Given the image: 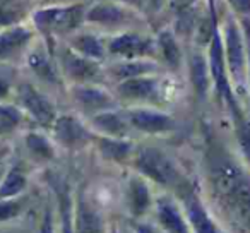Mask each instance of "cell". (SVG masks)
Segmentation results:
<instances>
[{"mask_svg":"<svg viewBox=\"0 0 250 233\" xmlns=\"http://www.w3.org/2000/svg\"><path fill=\"white\" fill-rule=\"evenodd\" d=\"M208 168L218 201L236 221L250 230V173L223 148L211 151Z\"/></svg>","mask_w":250,"mask_h":233,"instance_id":"obj_1","label":"cell"},{"mask_svg":"<svg viewBox=\"0 0 250 233\" xmlns=\"http://www.w3.org/2000/svg\"><path fill=\"white\" fill-rule=\"evenodd\" d=\"M134 167L144 177L151 178L153 182L165 185V187H173V185L180 184L182 180L175 161L167 153L153 146H144L137 151Z\"/></svg>","mask_w":250,"mask_h":233,"instance_id":"obj_2","label":"cell"},{"mask_svg":"<svg viewBox=\"0 0 250 233\" xmlns=\"http://www.w3.org/2000/svg\"><path fill=\"white\" fill-rule=\"evenodd\" d=\"M209 70H211V79L214 81L216 91H218L219 98L228 106L231 119L235 120L238 117H242L243 110L240 108L238 101H236L235 94H233V87L229 84V74L225 59V46H223V38L219 29H216L211 38V43H209Z\"/></svg>","mask_w":250,"mask_h":233,"instance_id":"obj_3","label":"cell"},{"mask_svg":"<svg viewBox=\"0 0 250 233\" xmlns=\"http://www.w3.org/2000/svg\"><path fill=\"white\" fill-rule=\"evenodd\" d=\"M86 9L83 5L48 7L35 14L33 22L43 33H69L84 21Z\"/></svg>","mask_w":250,"mask_h":233,"instance_id":"obj_4","label":"cell"},{"mask_svg":"<svg viewBox=\"0 0 250 233\" xmlns=\"http://www.w3.org/2000/svg\"><path fill=\"white\" fill-rule=\"evenodd\" d=\"M106 52L122 60L149 59L158 52L156 40L139 33H122L108 42Z\"/></svg>","mask_w":250,"mask_h":233,"instance_id":"obj_5","label":"cell"},{"mask_svg":"<svg viewBox=\"0 0 250 233\" xmlns=\"http://www.w3.org/2000/svg\"><path fill=\"white\" fill-rule=\"evenodd\" d=\"M60 67L63 74L76 84H94L103 76L100 62L79 55L70 46L60 52Z\"/></svg>","mask_w":250,"mask_h":233,"instance_id":"obj_6","label":"cell"},{"mask_svg":"<svg viewBox=\"0 0 250 233\" xmlns=\"http://www.w3.org/2000/svg\"><path fill=\"white\" fill-rule=\"evenodd\" d=\"M223 46H225V59H226V67H228V74L236 83H242V77H243V74H245L243 36H242V31H240L238 24H236L231 18L226 21Z\"/></svg>","mask_w":250,"mask_h":233,"instance_id":"obj_7","label":"cell"},{"mask_svg":"<svg viewBox=\"0 0 250 233\" xmlns=\"http://www.w3.org/2000/svg\"><path fill=\"white\" fill-rule=\"evenodd\" d=\"M18 98L21 106L42 126H53L57 119L55 108L46 96H43L31 84H21L18 89Z\"/></svg>","mask_w":250,"mask_h":233,"instance_id":"obj_8","label":"cell"},{"mask_svg":"<svg viewBox=\"0 0 250 233\" xmlns=\"http://www.w3.org/2000/svg\"><path fill=\"white\" fill-rule=\"evenodd\" d=\"M130 127L146 134H163L171 132L177 127L173 117L161 113L158 110H144V108H134L125 113Z\"/></svg>","mask_w":250,"mask_h":233,"instance_id":"obj_9","label":"cell"},{"mask_svg":"<svg viewBox=\"0 0 250 233\" xmlns=\"http://www.w3.org/2000/svg\"><path fill=\"white\" fill-rule=\"evenodd\" d=\"M117 93L127 101H156L161 96V83L153 76L132 77L120 81Z\"/></svg>","mask_w":250,"mask_h":233,"instance_id":"obj_10","label":"cell"},{"mask_svg":"<svg viewBox=\"0 0 250 233\" xmlns=\"http://www.w3.org/2000/svg\"><path fill=\"white\" fill-rule=\"evenodd\" d=\"M72 98L77 106L89 113H100L104 110H111L115 106V100L108 91L94 84H74Z\"/></svg>","mask_w":250,"mask_h":233,"instance_id":"obj_11","label":"cell"},{"mask_svg":"<svg viewBox=\"0 0 250 233\" xmlns=\"http://www.w3.org/2000/svg\"><path fill=\"white\" fill-rule=\"evenodd\" d=\"M53 134L55 139L65 148H76L86 144L93 139V134L84 127L81 120L72 115H60L53 122Z\"/></svg>","mask_w":250,"mask_h":233,"instance_id":"obj_12","label":"cell"},{"mask_svg":"<svg viewBox=\"0 0 250 233\" xmlns=\"http://www.w3.org/2000/svg\"><path fill=\"white\" fill-rule=\"evenodd\" d=\"M129 11L124 4H118L115 0H104L86 9L84 21L100 26H118L129 19Z\"/></svg>","mask_w":250,"mask_h":233,"instance_id":"obj_13","label":"cell"},{"mask_svg":"<svg viewBox=\"0 0 250 233\" xmlns=\"http://www.w3.org/2000/svg\"><path fill=\"white\" fill-rule=\"evenodd\" d=\"M184 201L187 221L190 225V228L194 230V233H223L197 195L187 194L184 197Z\"/></svg>","mask_w":250,"mask_h":233,"instance_id":"obj_14","label":"cell"},{"mask_svg":"<svg viewBox=\"0 0 250 233\" xmlns=\"http://www.w3.org/2000/svg\"><path fill=\"white\" fill-rule=\"evenodd\" d=\"M156 216L160 225L168 233H192L188 221L180 212L177 202L170 197H160L156 201Z\"/></svg>","mask_w":250,"mask_h":233,"instance_id":"obj_15","label":"cell"},{"mask_svg":"<svg viewBox=\"0 0 250 233\" xmlns=\"http://www.w3.org/2000/svg\"><path fill=\"white\" fill-rule=\"evenodd\" d=\"M33 31L24 26H12L0 33V60H9L18 57L29 46Z\"/></svg>","mask_w":250,"mask_h":233,"instance_id":"obj_16","label":"cell"},{"mask_svg":"<svg viewBox=\"0 0 250 233\" xmlns=\"http://www.w3.org/2000/svg\"><path fill=\"white\" fill-rule=\"evenodd\" d=\"M153 204L147 184L141 177H132L127 185V206L132 216L141 218Z\"/></svg>","mask_w":250,"mask_h":233,"instance_id":"obj_17","label":"cell"},{"mask_svg":"<svg viewBox=\"0 0 250 233\" xmlns=\"http://www.w3.org/2000/svg\"><path fill=\"white\" fill-rule=\"evenodd\" d=\"M93 126L100 130L101 134L110 137H125L129 132V120L125 115H120L118 111L104 110L100 113L93 115Z\"/></svg>","mask_w":250,"mask_h":233,"instance_id":"obj_18","label":"cell"},{"mask_svg":"<svg viewBox=\"0 0 250 233\" xmlns=\"http://www.w3.org/2000/svg\"><path fill=\"white\" fill-rule=\"evenodd\" d=\"M74 230H76V233L103 232V221H101L100 212L83 197L77 201L76 211H74Z\"/></svg>","mask_w":250,"mask_h":233,"instance_id":"obj_19","label":"cell"},{"mask_svg":"<svg viewBox=\"0 0 250 233\" xmlns=\"http://www.w3.org/2000/svg\"><path fill=\"white\" fill-rule=\"evenodd\" d=\"M158 70V65L147 59H134V60H122L115 64L110 69V74L120 83L125 79H132V77L141 76H151Z\"/></svg>","mask_w":250,"mask_h":233,"instance_id":"obj_20","label":"cell"},{"mask_svg":"<svg viewBox=\"0 0 250 233\" xmlns=\"http://www.w3.org/2000/svg\"><path fill=\"white\" fill-rule=\"evenodd\" d=\"M69 46L79 55L93 59L96 62H101L106 57V46L103 45V42L96 35H91V33H77V35H74L69 42Z\"/></svg>","mask_w":250,"mask_h":233,"instance_id":"obj_21","label":"cell"},{"mask_svg":"<svg viewBox=\"0 0 250 233\" xmlns=\"http://www.w3.org/2000/svg\"><path fill=\"white\" fill-rule=\"evenodd\" d=\"M28 67L33 70V74L36 77H40V79L48 84H57L60 81L59 69L43 50L35 48L28 53Z\"/></svg>","mask_w":250,"mask_h":233,"instance_id":"obj_22","label":"cell"},{"mask_svg":"<svg viewBox=\"0 0 250 233\" xmlns=\"http://www.w3.org/2000/svg\"><path fill=\"white\" fill-rule=\"evenodd\" d=\"M98 149L104 160L122 163L132 153V143L125 141L124 137H110L101 136L98 137Z\"/></svg>","mask_w":250,"mask_h":233,"instance_id":"obj_23","label":"cell"},{"mask_svg":"<svg viewBox=\"0 0 250 233\" xmlns=\"http://www.w3.org/2000/svg\"><path fill=\"white\" fill-rule=\"evenodd\" d=\"M156 46H158V53H161L165 64L171 69H177L182 62V50L178 45L177 38L171 31H161L156 38Z\"/></svg>","mask_w":250,"mask_h":233,"instance_id":"obj_24","label":"cell"},{"mask_svg":"<svg viewBox=\"0 0 250 233\" xmlns=\"http://www.w3.org/2000/svg\"><path fill=\"white\" fill-rule=\"evenodd\" d=\"M209 65L208 60L202 55L195 53L190 57V79H192V86H194L195 93L199 98H204L208 93L209 87Z\"/></svg>","mask_w":250,"mask_h":233,"instance_id":"obj_25","label":"cell"},{"mask_svg":"<svg viewBox=\"0 0 250 233\" xmlns=\"http://www.w3.org/2000/svg\"><path fill=\"white\" fill-rule=\"evenodd\" d=\"M26 185H28L26 175L19 168H11L4 175V180H0V201L19 195L26 189Z\"/></svg>","mask_w":250,"mask_h":233,"instance_id":"obj_26","label":"cell"},{"mask_svg":"<svg viewBox=\"0 0 250 233\" xmlns=\"http://www.w3.org/2000/svg\"><path fill=\"white\" fill-rule=\"evenodd\" d=\"M24 144L40 160H53V156H55V149H53L52 143L45 136H42V134H36V132L28 134L24 137Z\"/></svg>","mask_w":250,"mask_h":233,"instance_id":"obj_27","label":"cell"},{"mask_svg":"<svg viewBox=\"0 0 250 233\" xmlns=\"http://www.w3.org/2000/svg\"><path fill=\"white\" fill-rule=\"evenodd\" d=\"M233 124L236 129V139H238L240 149H242L243 156L250 161V120L245 115H242V117L233 120Z\"/></svg>","mask_w":250,"mask_h":233,"instance_id":"obj_28","label":"cell"},{"mask_svg":"<svg viewBox=\"0 0 250 233\" xmlns=\"http://www.w3.org/2000/svg\"><path fill=\"white\" fill-rule=\"evenodd\" d=\"M22 115L19 108L11 106V105H0V127L9 132V130L16 129L21 124Z\"/></svg>","mask_w":250,"mask_h":233,"instance_id":"obj_29","label":"cell"},{"mask_svg":"<svg viewBox=\"0 0 250 233\" xmlns=\"http://www.w3.org/2000/svg\"><path fill=\"white\" fill-rule=\"evenodd\" d=\"M60 212H62V233H76V230H74V212L69 194H62V197H60Z\"/></svg>","mask_w":250,"mask_h":233,"instance_id":"obj_30","label":"cell"},{"mask_svg":"<svg viewBox=\"0 0 250 233\" xmlns=\"http://www.w3.org/2000/svg\"><path fill=\"white\" fill-rule=\"evenodd\" d=\"M21 201H11V199H2L0 201V221H9V219L21 214Z\"/></svg>","mask_w":250,"mask_h":233,"instance_id":"obj_31","label":"cell"},{"mask_svg":"<svg viewBox=\"0 0 250 233\" xmlns=\"http://www.w3.org/2000/svg\"><path fill=\"white\" fill-rule=\"evenodd\" d=\"M233 11L242 16H250V0H228Z\"/></svg>","mask_w":250,"mask_h":233,"instance_id":"obj_32","label":"cell"},{"mask_svg":"<svg viewBox=\"0 0 250 233\" xmlns=\"http://www.w3.org/2000/svg\"><path fill=\"white\" fill-rule=\"evenodd\" d=\"M40 233H55L53 232V221H52V214L46 212L45 219H43L42 226H40Z\"/></svg>","mask_w":250,"mask_h":233,"instance_id":"obj_33","label":"cell"},{"mask_svg":"<svg viewBox=\"0 0 250 233\" xmlns=\"http://www.w3.org/2000/svg\"><path fill=\"white\" fill-rule=\"evenodd\" d=\"M9 94H11V84H9L7 79H4V77L0 76V101L5 100Z\"/></svg>","mask_w":250,"mask_h":233,"instance_id":"obj_34","label":"cell"},{"mask_svg":"<svg viewBox=\"0 0 250 233\" xmlns=\"http://www.w3.org/2000/svg\"><path fill=\"white\" fill-rule=\"evenodd\" d=\"M134 232L136 233H158L153 226L146 225V223H136V225H134Z\"/></svg>","mask_w":250,"mask_h":233,"instance_id":"obj_35","label":"cell"},{"mask_svg":"<svg viewBox=\"0 0 250 233\" xmlns=\"http://www.w3.org/2000/svg\"><path fill=\"white\" fill-rule=\"evenodd\" d=\"M115 2L124 5H132V7H143L144 2H147V0H115Z\"/></svg>","mask_w":250,"mask_h":233,"instance_id":"obj_36","label":"cell"},{"mask_svg":"<svg viewBox=\"0 0 250 233\" xmlns=\"http://www.w3.org/2000/svg\"><path fill=\"white\" fill-rule=\"evenodd\" d=\"M195 0H175V5L178 7V11H185V9H188L192 4H194Z\"/></svg>","mask_w":250,"mask_h":233,"instance_id":"obj_37","label":"cell"},{"mask_svg":"<svg viewBox=\"0 0 250 233\" xmlns=\"http://www.w3.org/2000/svg\"><path fill=\"white\" fill-rule=\"evenodd\" d=\"M147 2H149L151 7H153V9H160L161 5H163L165 2H167V0H147Z\"/></svg>","mask_w":250,"mask_h":233,"instance_id":"obj_38","label":"cell"},{"mask_svg":"<svg viewBox=\"0 0 250 233\" xmlns=\"http://www.w3.org/2000/svg\"><path fill=\"white\" fill-rule=\"evenodd\" d=\"M4 168H0V180H2V177H4Z\"/></svg>","mask_w":250,"mask_h":233,"instance_id":"obj_39","label":"cell"},{"mask_svg":"<svg viewBox=\"0 0 250 233\" xmlns=\"http://www.w3.org/2000/svg\"><path fill=\"white\" fill-rule=\"evenodd\" d=\"M249 65H250V52H249ZM249 74H250V67H249Z\"/></svg>","mask_w":250,"mask_h":233,"instance_id":"obj_40","label":"cell"},{"mask_svg":"<svg viewBox=\"0 0 250 233\" xmlns=\"http://www.w3.org/2000/svg\"><path fill=\"white\" fill-rule=\"evenodd\" d=\"M4 132H5V130H4V129H2V127H0V134H4Z\"/></svg>","mask_w":250,"mask_h":233,"instance_id":"obj_41","label":"cell"},{"mask_svg":"<svg viewBox=\"0 0 250 233\" xmlns=\"http://www.w3.org/2000/svg\"><path fill=\"white\" fill-rule=\"evenodd\" d=\"M0 161H2V154H0Z\"/></svg>","mask_w":250,"mask_h":233,"instance_id":"obj_42","label":"cell"}]
</instances>
